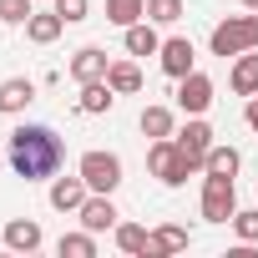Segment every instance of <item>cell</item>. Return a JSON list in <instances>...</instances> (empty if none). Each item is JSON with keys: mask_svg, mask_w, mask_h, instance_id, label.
Instances as JSON below:
<instances>
[{"mask_svg": "<svg viewBox=\"0 0 258 258\" xmlns=\"http://www.w3.org/2000/svg\"><path fill=\"white\" fill-rule=\"evenodd\" d=\"M147 167H152V177H157L162 187H182V182L198 172V167L182 157V147H177L172 137H157V142L147 147Z\"/></svg>", "mask_w": 258, "mask_h": 258, "instance_id": "cell-3", "label": "cell"}, {"mask_svg": "<svg viewBox=\"0 0 258 258\" xmlns=\"http://www.w3.org/2000/svg\"><path fill=\"white\" fill-rule=\"evenodd\" d=\"M56 6V16L66 21V26H76V21H86V11H91V0H51Z\"/></svg>", "mask_w": 258, "mask_h": 258, "instance_id": "cell-28", "label": "cell"}, {"mask_svg": "<svg viewBox=\"0 0 258 258\" xmlns=\"http://www.w3.org/2000/svg\"><path fill=\"white\" fill-rule=\"evenodd\" d=\"M31 101H36V81H26V76L0 81V116H16V111H26Z\"/></svg>", "mask_w": 258, "mask_h": 258, "instance_id": "cell-13", "label": "cell"}, {"mask_svg": "<svg viewBox=\"0 0 258 258\" xmlns=\"http://www.w3.org/2000/svg\"><path fill=\"white\" fill-rule=\"evenodd\" d=\"M76 172L86 177L91 192H116V187H121V157H116V152L91 147V152H81V167H76Z\"/></svg>", "mask_w": 258, "mask_h": 258, "instance_id": "cell-4", "label": "cell"}, {"mask_svg": "<svg viewBox=\"0 0 258 258\" xmlns=\"http://www.w3.org/2000/svg\"><path fill=\"white\" fill-rule=\"evenodd\" d=\"M233 213H238L233 177H218V172H208V177H203V218H208V223H233Z\"/></svg>", "mask_w": 258, "mask_h": 258, "instance_id": "cell-5", "label": "cell"}, {"mask_svg": "<svg viewBox=\"0 0 258 258\" xmlns=\"http://www.w3.org/2000/svg\"><path fill=\"white\" fill-rule=\"evenodd\" d=\"M126 51H132V56H157V51H162V41H157L152 21H137V26H126Z\"/></svg>", "mask_w": 258, "mask_h": 258, "instance_id": "cell-19", "label": "cell"}, {"mask_svg": "<svg viewBox=\"0 0 258 258\" xmlns=\"http://www.w3.org/2000/svg\"><path fill=\"white\" fill-rule=\"evenodd\" d=\"M106 21L111 26H137V21H147V0H106Z\"/></svg>", "mask_w": 258, "mask_h": 258, "instance_id": "cell-20", "label": "cell"}, {"mask_svg": "<svg viewBox=\"0 0 258 258\" xmlns=\"http://www.w3.org/2000/svg\"><path fill=\"white\" fill-rule=\"evenodd\" d=\"M187 248V228H177V223H162L152 238H147V258H162V253H182Z\"/></svg>", "mask_w": 258, "mask_h": 258, "instance_id": "cell-15", "label": "cell"}, {"mask_svg": "<svg viewBox=\"0 0 258 258\" xmlns=\"http://www.w3.org/2000/svg\"><path fill=\"white\" fill-rule=\"evenodd\" d=\"M56 253H61V258H96V233H91V228H86V233H61Z\"/></svg>", "mask_w": 258, "mask_h": 258, "instance_id": "cell-22", "label": "cell"}, {"mask_svg": "<svg viewBox=\"0 0 258 258\" xmlns=\"http://www.w3.org/2000/svg\"><path fill=\"white\" fill-rule=\"evenodd\" d=\"M61 31H66V21L56 16V6H51V11H36V16L26 21V41H36V46H51Z\"/></svg>", "mask_w": 258, "mask_h": 258, "instance_id": "cell-14", "label": "cell"}, {"mask_svg": "<svg viewBox=\"0 0 258 258\" xmlns=\"http://www.w3.org/2000/svg\"><path fill=\"white\" fill-rule=\"evenodd\" d=\"M137 126H142V132H147L152 142H157V137H172V111H167V106H147Z\"/></svg>", "mask_w": 258, "mask_h": 258, "instance_id": "cell-23", "label": "cell"}, {"mask_svg": "<svg viewBox=\"0 0 258 258\" xmlns=\"http://www.w3.org/2000/svg\"><path fill=\"white\" fill-rule=\"evenodd\" d=\"M111 101H116V91H111L106 81H86V86H81V101H76V111H86V116H101V111H111Z\"/></svg>", "mask_w": 258, "mask_h": 258, "instance_id": "cell-17", "label": "cell"}, {"mask_svg": "<svg viewBox=\"0 0 258 258\" xmlns=\"http://www.w3.org/2000/svg\"><path fill=\"white\" fill-rule=\"evenodd\" d=\"M0 248H6V228H0Z\"/></svg>", "mask_w": 258, "mask_h": 258, "instance_id": "cell-31", "label": "cell"}, {"mask_svg": "<svg viewBox=\"0 0 258 258\" xmlns=\"http://www.w3.org/2000/svg\"><path fill=\"white\" fill-rule=\"evenodd\" d=\"M36 16V0H0V21L6 26H26Z\"/></svg>", "mask_w": 258, "mask_h": 258, "instance_id": "cell-25", "label": "cell"}, {"mask_svg": "<svg viewBox=\"0 0 258 258\" xmlns=\"http://www.w3.org/2000/svg\"><path fill=\"white\" fill-rule=\"evenodd\" d=\"M243 121L253 126V137H258V96H248V106H243Z\"/></svg>", "mask_w": 258, "mask_h": 258, "instance_id": "cell-29", "label": "cell"}, {"mask_svg": "<svg viewBox=\"0 0 258 258\" xmlns=\"http://www.w3.org/2000/svg\"><path fill=\"white\" fill-rule=\"evenodd\" d=\"M177 147H182V157L203 172V162H208V152H213V126H208L203 116H192L182 132H177Z\"/></svg>", "mask_w": 258, "mask_h": 258, "instance_id": "cell-6", "label": "cell"}, {"mask_svg": "<svg viewBox=\"0 0 258 258\" xmlns=\"http://www.w3.org/2000/svg\"><path fill=\"white\" fill-rule=\"evenodd\" d=\"M243 6H248V11H258V0H243Z\"/></svg>", "mask_w": 258, "mask_h": 258, "instance_id": "cell-30", "label": "cell"}, {"mask_svg": "<svg viewBox=\"0 0 258 258\" xmlns=\"http://www.w3.org/2000/svg\"><path fill=\"white\" fill-rule=\"evenodd\" d=\"M86 198H91V187H86V177H81V172H76V177H56V182H51V208H56V213H76Z\"/></svg>", "mask_w": 258, "mask_h": 258, "instance_id": "cell-11", "label": "cell"}, {"mask_svg": "<svg viewBox=\"0 0 258 258\" xmlns=\"http://www.w3.org/2000/svg\"><path fill=\"white\" fill-rule=\"evenodd\" d=\"M16 177L26 182H41V177H56L61 162H66V142L51 132L46 121H21L16 132H11V147H6Z\"/></svg>", "mask_w": 258, "mask_h": 258, "instance_id": "cell-1", "label": "cell"}, {"mask_svg": "<svg viewBox=\"0 0 258 258\" xmlns=\"http://www.w3.org/2000/svg\"><path fill=\"white\" fill-rule=\"evenodd\" d=\"M157 56H162V71H167L172 81H182L187 71H198V66H192V61H198V51H192V41H187V36L162 41V51H157Z\"/></svg>", "mask_w": 258, "mask_h": 258, "instance_id": "cell-8", "label": "cell"}, {"mask_svg": "<svg viewBox=\"0 0 258 258\" xmlns=\"http://www.w3.org/2000/svg\"><path fill=\"white\" fill-rule=\"evenodd\" d=\"M76 218H81V228H91V233H106V228H116V208H111V192H91L81 208H76Z\"/></svg>", "mask_w": 258, "mask_h": 258, "instance_id": "cell-9", "label": "cell"}, {"mask_svg": "<svg viewBox=\"0 0 258 258\" xmlns=\"http://www.w3.org/2000/svg\"><path fill=\"white\" fill-rule=\"evenodd\" d=\"M233 91L238 96H258V51L233 56Z\"/></svg>", "mask_w": 258, "mask_h": 258, "instance_id": "cell-16", "label": "cell"}, {"mask_svg": "<svg viewBox=\"0 0 258 258\" xmlns=\"http://www.w3.org/2000/svg\"><path fill=\"white\" fill-rule=\"evenodd\" d=\"M147 238H152V233H147L142 223H116V248H121V253H147Z\"/></svg>", "mask_w": 258, "mask_h": 258, "instance_id": "cell-24", "label": "cell"}, {"mask_svg": "<svg viewBox=\"0 0 258 258\" xmlns=\"http://www.w3.org/2000/svg\"><path fill=\"white\" fill-rule=\"evenodd\" d=\"M106 71H111V56L101 51V46H81L76 56H71V76L86 86V81H106Z\"/></svg>", "mask_w": 258, "mask_h": 258, "instance_id": "cell-10", "label": "cell"}, {"mask_svg": "<svg viewBox=\"0 0 258 258\" xmlns=\"http://www.w3.org/2000/svg\"><path fill=\"white\" fill-rule=\"evenodd\" d=\"M238 167H243V157H238V147H218V142H213V152H208V162H203V172H218V177H238Z\"/></svg>", "mask_w": 258, "mask_h": 258, "instance_id": "cell-21", "label": "cell"}, {"mask_svg": "<svg viewBox=\"0 0 258 258\" xmlns=\"http://www.w3.org/2000/svg\"><path fill=\"white\" fill-rule=\"evenodd\" d=\"M106 86H111L116 96H132V91H142V71H137V61H111V71H106Z\"/></svg>", "mask_w": 258, "mask_h": 258, "instance_id": "cell-18", "label": "cell"}, {"mask_svg": "<svg viewBox=\"0 0 258 258\" xmlns=\"http://www.w3.org/2000/svg\"><path fill=\"white\" fill-rule=\"evenodd\" d=\"M147 21H157V26L182 21V0H147Z\"/></svg>", "mask_w": 258, "mask_h": 258, "instance_id": "cell-26", "label": "cell"}, {"mask_svg": "<svg viewBox=\"0 0 258 258\" xmlns=\"http://www.w3.org/2000/svg\"><path fill=\"white\" fill-rule=\"evenodd\" d=\"M41 238H46V233H41L36 218H11V223H6V248H11V253H36Z\"/></svg>", "mask_w": 258, "mask_h": 258, "instance_id": "cell-12", "label": "cell"}, {"mask_svg": "<svg viewBox=\"0 0 258 258\" xmlns=\"http://www.w3.org/2000/svg\"><path fill=\"white\" fill-rule=\"evenodd\" d=\"M208 46H213V56H243V51H258V16H228V21H218L213 26V36H208Z\"/></svg>", "mask_w": 258, "mask_h": 258, "instance_id": "cell-2", "label": "cell"}, {"mask_svg": "<svg viewBox=\"0 0 258 258\" xmlns=\"http://www.w3.org/2000/svg\"><path fill=\"white\" fill-rule=\"evenodd\" d=\"M233 233H238L243 243H258V208H248V213H233Z\"/></svg>", "mask_w": 258, "mask_h": 258, "instance_id": "cell-27", "label": "cell"}, {"mask_svg": "<svg viewBox=\"0 0 258 258\" xmlns=\"http://www.w3.org/2000/svg\"><path fill=\"white\" fill-rule=\"evenodd\" d=\"M177 106H182L187 116H203V111L213 106V81H208L203 71H187V76L177 81Z\"/></svg>", "mask_w": 258, "mask_h": 258, "instance_id": "cell-7", "label": "cell"}]
</instances>
